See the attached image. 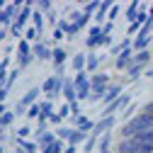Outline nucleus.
<instances>
[{
    "instance_id": "obj_1",
    "label": "nucleus",
    "mask_w": 153,
    "mask_h": 153,
    "mask_svg": "<svg viewBox=\"0 0 153 153\" xmlns=\"http://www.w3.org/2000/svg\"><path fill=\"white\" fill-rule=\"evenodd\" d=\"M143 131H153V117H151V114L139 112L136 117H131L129 122L122 124V129H119V139H134L136 134H143Z\"/></svg>"
},
{
    "instance_id": "obj_2",
    "label": "nucleus",
    "mask_w": 153,
    "mask_h": 153,
    "mask_svg": "<svg viewBox=\"0 0 153 153\" xmlns=\"http://www.w3.org/2000/svg\"><path fill=\"white\" fill-rule=\"evenodd\" d=\"M42 88V95H44V100H56V97H61V92H63V78H56V75H49V78L39 85Z\"/></svg>"
},
{
    "instance_id": "obj_3",
    "label": "nucleus",
    "mask_w": 153,
    "mask_h": 153,
    "mask_svg": "<svg viewBox=\"0 0 153 153\" xmlns=\"http://www.w3.org/2000/svg\"><path fill=\"white\" fill-rule=\"evenodd\" d=\"M73 85H75V92H78V102H88L90 100V73L88 71H80L73 75Z\"/></svg>"
},
{
    "instance_id": "obj_4",
    "label": "nucleus",
    "mask_w": 153,
    "mask_h": 153,
    "mask_svg": "<svg viewBox=\"0 0 153 153\" xmlns=\"http://www.w3.org/2000/svg\"><path fill=\"white\" fill-rule=\"evenodd\" d=\"M109 85H112V78H109L105 71H97V73L90 75V90H92V95H100V97H105V92H107Z\"/></svg>"
},
{
    "instance_id": "obj_5",
    "label": "nucleus",
    "mask_w": 153,
    "mask_h": 153,
    "mask_svg": "<svg viewBox=\"0 0 153 153\" xmlns=\"http://www.w3.org/2000/svg\"><path fill=\"white\" fill-rule=\"evenodd\" d=\"M51 51H53V46H51L49 39L32 44V53H34V59H36V61H51Z\"/></svg>"
},
{
    "instance_id": "obj_6",
    "label": "nucleus",
    "mask_w": 153,
    "mask_h": 153,
    "mask_svg": "<svg viewBox=\"0 0 153 153\" xmlns=\"http://www.w3.org/2000/svg\"><path fill=\"white\" fill-rule=\"evenodd\" d=\"M114 126H117V117H100L95 122V129H92V136H102V134H109Z\"/></svg>"
},
{
    "instance_id": "obj_7",
    "label": "nucleus",
    "mask_w": 153,
    "mask_h": 153,
    "mask_svg": "<svg viewBox=\"0 0 153 153\" xmlns=\"http://www.w3.org/2000/svg\"><path fill=\"white\" fill-rule=\"evenodd\" d=\"M95 122H97V119H90L88 114H78V117H71V124H68V126H73V129H80V131H85V134H92Z\"/></svg>"
},
{
    "instance_id": "obj_8",
    "label": "nucleus",
    "mask_w": 153,
    "mask_h": 153,
    "mask_svg": "<svg viewBox=\"0 0 153 153\" xmlns=\"http://www.w3.org/2000/svg\"><path fill=\"white\" fill-rule=\"evenodd\" d=\"M131 66H134V49H124L117 59H114V68L122 71V73H126Z\"/></svg>"
},
{
    "instance_id": "obj_9",
    "label": "nucleus",
    "mask_w": 153,
    "mask_h": 153,
    "mask_svg": "<svg viewBox=\"0 0 153 153\" xmlns=\"http://www.w3.org/2000/svg\"><path fill=\"white\" fill-rule=\"evenodd\" d=\"M32 15H34V3L29 0V3H25V7L20 10V15H17L15 25H17V27H22V29H27V27L32 25Z\"/></svg>"
},
{
    "instance_id": "obj_10",
    "label": "nucleus",
    "mask_w": 153,
    "mask_h": 153,
    "mask_svg": "<svg viewBox=\"0 0 153 153\" xmlns=\"http://www.w3.org/2000/svg\"><path fill=\"white\" fill-rule=\"evenodd\" d=\"M59 29L66 34V39H75V36H78V34L83 32L78 25H73V22L68 20V17H61V20H59Z\"/></svg>"
},
{
    "instance_id": "obj_11",
    "label": "nucleus",
    "mask_w": 153,
    "mask_h": 153,
    "mask_svg": "<svg viewBox=\"0 0 153 153\" xmlns=\"http://www.w3.org/2000/svg\"><path fill=\"white\" fill-rule=\"evenodd\" d=\"M112 0H100V7H97V12H95V17H92V20H95V25H105L107 22V15H109V10H112Z\"/></svg>"
},
{
    "instance_id": "obj_12",
    "label": "nucleus",
    "mask_w": 153,
    "mask_h": 153,
    "mask_svg": "<svg viewBox=\"0 0 153 153\" xmlns=\"http://www.w3.org/2000/svg\"><path fill=\"white\" fill-rule=\"evenodd\" d=\"M107 59V56H100V53H95V51H88V61H85V71L92 75V73H97L102 61Z\"/></svg>"
},
{
    "instance_id": "obj_13",
    "label": "nucleus",
    "mask_w": 153,
    "mask_h": 153,
    "mask_svg": "<svg viewBox=\"0 0 153 153\" xmlns=\"http://www.w3.org/2000/svg\"><path fill=\"white\" fill-rule=\"evenodd\" d=\"M39 97H42V88H39V85H34V88H29V90L22 95V97H20V102L29 109L32 105H36V102H39Z\"/></svg>"
},
{
    "instance_id": "obj_14",
    "label": "nucleus",
    "mask_w": 153,
    "mask_h": 153,
    "mask_svg": "<svg viewBox=\"0 0 153 153\" xmlns=\"http://www.w3.org/2000/svg\"><path fill=\"white\" fill-rule=\"evenodd\" d=\"M63 102H75L78 100V92H75V85H73V78H63V92H61Z\"/></svg>"
},
{
    "instance_id": "obj_15",
    "label": "nucleus",
    "mask_w": 153,
    "mask_h": 153,
    "mask_svg": "<svg viewBox=\"0 0 153 153\" xmlns=\"http://www.w3.org/2000/svg\"><path fill=\"white\" fill-rule=\"evenodd\" d=\"M122 92H124V85H122V83H112V85L107 88V92H105V97H102V105L107 107L109 102H114V100H117Z\"/></svg>"
},
{
    "instance_id": "obj_16",
    "label": "nucleus",
    "mask_w": 153,
    "mask_h": 153,
    "mask_svg": "<svg viewBox=\"0 0 153 153\" xmlns=\"http://www.w3.org/2000/svg\"><path fill=\"white\" fill-rule=\"evenodd\" d=\"M51 63H53V66H66V63H68V51H66L63 46H53V51H51Z\"/></svg>"
},
{
    "instance_id": "obj_17",
    "label": "nucleus",
    "mask_w": 153,
    "mask_h": 153,
    "mask_svg": "<svg viewBox=\"0 0 153 153\" xmlns=\"http://www.w3.org/2000/svg\"><path fill=\"white\" fill-rule=\"evenodd\" d=\"M151 42H153V36H151V34H136V36H134L131 49H134V51H146V49L151 46Z\"/></svg>"
},
{
    "instance_id": "obj_18",
    "label": "nucleus",
    "mask_w": 153,
    "mask_h": 153,
    "mask_svg": "<svg viewBox=\"0 0 153 153\" xmlns=\"http://www.w3.org/2000/svg\"><path fill=\"white\" fill-rule=\"evenodd\" d=\"M32 139L39 143V148H44V146H49V143H53L56 141V131H42V134H32Z\"/></svg>"
},
{
    "instance_id": "obj_19",
    "label": "nucleus",
    "mask_w": 153,
    "mask_h": 153,
    "mask_svg": "<svg viewBox=\"0 0 153 153\" xmlns=\"http://www.w3.org/2000/svg\"><path fill=\"white\" fill-rule=\"evenodd\" d=\"M68 20H71L73 25H78L80 29H85V27L90 25V20H92V17H88L83 10H75V12H71V15H68Z\"/></svg>"
},
{
    "instance_id": "obj_20",
    "label": "nucleus",
    "mask_w": 153,
    "mask_h": 153,
    "mask_svg": "<svg viewBox=\"0 0 153 153\" xmlns=\"http://www.w3.org/2000/svg\"><path fill=\"white\" fill-rule=\"evenodd\" d=\"M85 61H88V53H85V51L73 53V59H71V68H73L75 73H80V71H85Z\"/></svg>"
},
{
    "instance_id": "obj_21",
    "label": "nucleus",
    "mask_w": 153,
    "mask_h": 153,
    "mask_svg": "<svg viewBox=\"0 0 153 153\" xmlns=\"http://www.w3.org/2000/svg\"><path fill=\"white\" fill-rule=\"evenodd\" d=\"M112 139H114V134H102L100 141H97V153H112Z\"/></svg>"
},
{
    "instance_id": "obj_22",
    "label": "nucleus",
    "mask_w": 153,
    "mask_h": 153,
    "mask_svg": "<svg viewBox=\"0 0 153 153\" xmlns=\"http://www.w3.org/2000/svg\"><path fill=\"white\" fill-rule=\"evenodd\" d=\"M139 10H141V3H139V0H134V3H129V5H126V10H124V20H126V22L131 25L134 20H136Z\"/></svg>"
},
{
    "instance_id": "obj_23",
    "label": "nucleus",
    "mask_w": 153,
    "mask_h": 153,
    "mask_svg": "<svg viewBox=\"0 0 153 153\" xmlns=\"http://www.w3.org/2000/svg\"><path fill=\"white\" fill-rule=\"evenodd\" d=\"M143 73H146V66H139V63H134V66H131V68H129L124 75H126V80H129V83H136V80L141 78V75H143Z\"/></svg>"
},
{
    "instance_id": "obj_24",
    "label": "nucleus",
    "mask_w": 153,
    "mask_h": 153,
    "mask_svg": "<svg viewBox=\"0 0 153 153\" xmlns=\"http://www.w3.org/2000/svg\"><path fill=\"white\" fill-rule=\"evenodd\" d=\"M151 59H153V51H151V49H146V51H134V63H139V66H146V68H148Z\"/></svg>"
},
{
    "instance_id": "obj_25",
    "label": "nucleus",
    "mask_w": 153,
    "mask_h": 153,
    "mask_svg": "<svg viewBox=\"0 0 153 153\" xmlns=\"http://www.w3.org/2000/svg\"><path fill=\"white\" fill-rule=\"evenodd\" d=\"M88 136H90V134H85V131H80V129H73L68 143H71V146H83V143L88 141Z\"/></svg>"
},
{
    "instance_id": "obj_26",
    "label": "nucleus",
    "mask_w": 153,
    "mask_h": 153,
    "mask_svg": "<svg viewBox=\"0 0 153 153\" xmlns=\"http://www.w3.org/2000/svg\"><path fill=\"white\" fill-rule=\"evenodd\" d=\"M63 148H66V141H61V139H56L53 143H49V146L39 148V153H63Z\"/></svg>"
},
{
    "instance_id": "obj_27",
    "label": "nucleus",
    "mask_w": 153,
    "mask_h": 153,
    "mask_svg": "<svg viewBox=\"0 0 153 153\" xmlns=\"http://www.w3.org/2000/svg\"><path fill=\"white\" fill-rule=\"evenodd\" d=\"M34 61H36V59H34V53H32V51H29V53H17V68H22V71L29 68Z\"/></svg>"
},
{
    "instance_id": "obj_28",
    "label": "nucleus",
    "mask_w": 153,
    "mask_h": 153,
    "mask_svg": "<svg viewBox=\"0 0 153 153\" xmlns=\"http://www.w3.org/2000/svg\"><path fill=\"white\" fill-rule=\"evenodd\" d=\"M15 119H17V117H15V112H12V109H7L3 117H0V126H3V129H12Z\"/></svg>"
},
{
    "instance_id": "obj_29",
    "label": "nucleus",
    "mask_w": 153,
    "mask_h": 153,
    "mask_svg": "<svg viewBox=\"0 0 153 153\" xmlns=\"http://www.w3.org/2000/svg\"><path fill=\"white\" fill-rule=\"evenodd\" d=\"M25 39H27L29 44H36V42H42V34H39V32H36V29L29 25V27L25 29Z\"/></svg>"
},
{
    "instance_id": "obj_30",
    "label": "nucleus",
    "mask_w": 153,
    "mask_h": 153,
    "mask_svg": "<svg viewBox=\"0 0 153 153\" xmlns=\"http://www.w3.org/2000/svg\"><path fill=\"white\" fill-rule=\"evenodd\" d=\"M39 105H42V117H44V119H49L51 114L56 112V107H53V102H51V100H42Z\"/></svg>"
},
{
    "instance_id": "obj_31",
    "label": "nucleus",
    "mask_w": 153,
    "mask_h": 153,
    "mask_svg": "<svg viewBox=\"0 0 153 153\" xmlns=\"http://www.w3.org/2000/svg\"><path fill=\"white\" fill-rule=\"evenodd\" d=\"M97 7H100V0H88V3L83 5V12H85L88 17H95V12H97Z\"/></svg>"
},
{
    "instance_id": "obj_32",
    "label": "nucleus",
    "mask_w": 153,
    "mask_h": 153,
    "mask_svg": "<svg viewBox=\"0 0 153 153\" xmlns=\"http://www.w3.org/2000/svg\"><path fill=\"white\" fill-rule=\"evenodd\" d=\"M20 75H22V68H12V71H10V75H7V83H5V88H7V90H12V85H15L17 80H20Z\"/></svg>"
},
{
    "instance_id": "obj_33",
    "label": "nucleus",
    "mask_w": 153,
    "mask_h": 153,
    "mask_svg": "<svg viewBox=\"0 0 153 153\" xmlns=\"http://www.w3.org/2000/svg\"><path fill=\"white\" fill-rule=\"evenodd\" d=\"M97 136H92V134H90V136H88V141L83 143V153H92V151H97Z\"/></svg>"
},
{
    "instance_id": "obj_34",
    "label": "nucleus",
    "mask_w": 153,
    "mask_h": 153,
    "mask_svg": "<svg viewBox=\"0 0 153 153\" xmlns=\"http://www.w3.org/2000/svg\"><path fill=\"white\" fill-rule=\"evenodd\" d=\"M136 114H139V105H136V102H131V105L122 112V119H124V122H129L131 117H136Z\"/></svg>"
},
{
    "instance_id": "obj_35",
    "label": "nucleus",
    "mask_w": 153,
    "mask_h": 153,
    "mask_svg": "<svg viewBox=\"0 0 153 153\" xmlns=\"http://www.w3.org/2000/svg\"><path fill=\"white\" fill-rule=\"evenodd\" d=\"M71 131H73V126H59V129H56V139H61V141H66L68 143V139H71Z\"/></svg>"
},
{
    "instance_id": "obj_36",
    "label": "nucleus",
    "mask_w": 153,
    "mask_h": 153,
    "mask_svg": "<svg viewBox=\"0 0 153 153\" xmlns=\"http://www.w3.org/2000/svg\"><path fill=\"white\" fill-rule=\"evenodd\" d=\"M34 7L39 12H44V15H49L53 10V3H51V0H39V3H34Z\"/></svg>"
},
{
    "instance_id": "obj_37",
    "label": "nucleus",
    "mask_w": 153,
    "mask_h": 153,
    "mask_svg": "<svg viewBox=\"0 0 153 153\" xmlns=\"http://www.w3.org/2000/svg\"><path fill=\"white\" fill-rule=\"evenodd\" d=\"M39 117H42V105L36 102V105H32L27 109V119H39Z\"/></svg>"
},
{
    "instance_id": "obj_38",
    "label": "nucleus",
    "mask_w": 153,
    "mask_h": 153,
    "mask_svg": "<svg viewBox=\"0 0 153 153\" xmlns=\"http://www.w3.org/2000/svg\"><path fill=\"white\" fill-rule=\"evenodd\" d=\"M7 29H10V36H12V39H17V42H20V39H25V29H22V27L12 25V27H7Z\"/></svg>"
},
{
    "instance_id": "obj_39",
    "label": "nucleus",
    "mask_w": 153,
    "mask_h": 153,
    "mask_svg": "<svg viewBox=\"0 0 153 153\" xmlns=\"http://www.w3.org/2000/svg\"><path fill=\"white\" fill-rule=\"evenodd\" d=\"M32 134H34V131H32V129L25 124V126H20V129L15 131V136H17V139H32Z\"/></svg>"
},
{
    "instance_id": "obj_40",
    "label": "nucleus",
    "mask_w": 153,
    "mask_h": 153,
    "mask_svg": "<svg viewBox=\"0 0 153 153\" xmlns=\"http://www.w3.org/2000/svg\"><path fill=\"white\" fill-rule=\"evenodd\" d=\"M119 12H122V5L114 3V5H112V10H109V15H107V22H114V20L119 17Z\"/></svg>"
},
{
    "instance_id": "obj_41",
    "label": "nucleus",
    "mask_w": 153,
    "mask_h": 153,
    "mask_svg": "<svg viewBox=\"0 0 153 153\" xmlns=\"http://www.w3.org/2000/svg\"><path fill=\"white\" fill-rule=\"evenodd\" d=\"M44 17H46V22H49V27H53V29H56V27H59V20H61V17H59V15H56L53 10H51L49 15H44Z\"/></svg>"
},
{
    "instance_id": "obj_42",
    "label": "nucleus",
    "mask_w": 153,
    "mask_h": 153,
    "mask_svg": "<svg viewBox=\"0 0 153 153\" xmlns=\"http://www.w3.org/2000/svg\"><path fill=\"white\" fill-rule=\"evenodd\" d=\"M63 122H66V119L61 117V114H59V112H53V114H51V117H49V124H53L56 129H59V126H63Z\"/></svg>"
},
{
    "instance_id": "obj_43",
    "label": "nucleus",
    "mask_w": 153,
    "mask_h": 153,
    "mask_svg": "<svg viewBox=\"0 0 153 153\" xmlns=\"http://www.w3.org/2000/svg\"><path fill=\"white\" fill-rule=\"evenodd\" d=\"M36 134H42V131H49V119H44V117H39L36 119V129H34Z\"/></svg>"
},
{
    "instance_id": "obj_44",
    "label": "nucleus",
    "mask_w": 153,
    "mask_h": 153,
    "mask_svg": "<svg viewBox=\"0 0 153 153\" xmlns=\"http://www.w3.org/2000/svg\"><path fill=\"white\" fill-rule=\"evenodd\" d=\"M80 105H83V102H78V100L68 105V107H71V117H78V114H83V107H80Z\"/></svg>"
},
{
    "instance_id": "obj_45",
    "label": "nucleus",
    "mask_w": 153,
    "mask_h": 153,
    "mask_svg": "<svg viewBox=\"0 0 153 153\" xmlns=\"http://www.w3.org/2000/svg\"><path fill=\"white\" fill-rule=\"evenodd\" d=\"M100 46V39H95V36H85V49L92 51V49H97Z\"/></svg>"
},
{
    "instance_id": "obj_46",
    "label": "nucleus",
    "mask_w": 153,
    "mask_h": 153,
    "mask_svg": "<svg viewBox=\"0 0 153 153\" xmlns=\"http://www.w3.org/2000/svg\"><path fill=\"white\" fill-rule=\"evenodd\" d=\"M63 39H66V34H63L59 27H56V29L51 32V42H53V44H59V42H63Z\"/></svg>"
},
{
    "instance_id": "obj_47",
    "label": "nucleus",
    "mask_w": 153,
    "mask_h": 153,
    "mask_svg": "<svg viewBox=\"0 0 153 153\" xmlns=\"http://www.w3.org/2000/svg\"><path fill=\"white\" fill-rule=\"evenodd\" d=\"M12 112H15V117H27V107H25L22 102H17V105L12 107Z\"/></svg>"
},
{
    "instance_id": "obj_48",
    "label": "nucleus",
    "mask_w": 153,
    "mask_h": 153,
    "mask_svg": "<svg viewBox=\"0 0 153 153\" xmlns=\"http://www.w3.org/2000/svg\"><path fill=\"white\" fill-rule=\"evenodd\" d=\"M88 36H95V39H100V36H102V27H100V25H92V27L88 29Z\"/></svg>"
},
{
    "instance_id": "obj_49",
    "label": "nucleus",
    "mask_w": 153,
    "mask_h": 153,
    "mask_svg": "<svg viewBox=\"0 0 153 153\" xmlns=\"http://www.w3.org/2000/svg\"><path fill=\"white\" fill-rule=\"evenodd\" d=\"M112 44H114V39H112V34H102V36H100V46H107V49H109Z\"/></svg>"
},
{
    "instance_id": "obj_50",
    "label": "nucleus",
    "mask_w": 153,
    "mask_h": 153,
    "mask_svg": "<svg viewBox=\"0 0 153 153\" xmlns=\"http://www.w3.org/2000/svg\"><path fill=\"white\" fill-rule=\"evenodd\" d=\"M56 112H59L63 119H68V117H71V107H68V102H63V105H61L59 109H56Z\"/></svg>"
},
{
    "instance_id": "obj_51",
    "label": "nucleus",
    "mask_w": 153,
    "mask_h": 153,
    "mask_svg": "<svg viewBox=\"0 0 153 153\" xmlns=\"http://www.w3.org/2000/svg\"><path fill=\"white\" fill-rule=\"evenodd\" d=\"M7 75H10V71H7V68H3V71H0V88H5V83H7Z\"/></svg>"
},
{
    "instance_id": "obj_52",
    "label": "nucleus",
    "mask_w": 153,
    "mask_h": 153,
    "mask_svg": "<svg viewBox=\"0 0 153 153\" xmlns=\"http://www.w3.org/2000/svg\"><path fill=\"white\" fill-rule=\"evenodd\" d=\"M141 112H143V114H151V117H153V100H148V102L141 107Z\"/></svg>"
},
{
    "instance_id": "obj_53",
    "label": "nucleus",
    "mask_w": 153,
    "mask_h": 153,
    "mask_svg": "<svg viewBox=\"0 0 153 153\" xmlns=\"http://www.w3.org/2000/svg\"><path fill=\"white\" fill-rule=\"evenodd\" d=\"M114 32V22H105L102 25V34H112Z\"/></svg>"
},
{
    "instance_id": "obj_54",
    "label": "nucleus",
    "mask_w": 153,
    "mask_h": 153,
    "mask_svg": "<svg viewBox=\"0 0 153 153\" xmlns=\"http://www.w3.org/2000/svg\"><path fill=\"white\" fill-rule=\"evenodd\" d=\"M7 36H10V29H7V27H0V44H3Z\"/></svg>"
},
{
    "instance_id": "obj_55",
    "label": "nucleus",
    "mask_w": 153,
    "mask_h": 153,
    "mask_svg": "<svg viewBox=\"0 0 153 153\" xmlns=\"http://www.w3.org/2000/svg\"><path fill=\"white\" fill-rule=\"evenodd\" d=\"M7 95H10V90H7V88H0V105H5Z\"/></svg>"
},
{
    "instance_id": "obj_56",
    "label": "nucleus",
    "mask_w": 153,
    "mask_h": 153,
    "mask_svg": "<svg viewBox=\"0 0 153 153\" xmlns=\"http://www.w3.org/2000/svg\"><path fill=\"white\" fill-rule=\"evenodd\" d=\"M7 131H10V129H3V126H0V143L7 141Z\"/></svg>"
},
{
    "instance_id": "obj_57",
    "label": "nucleus",
    "mask_w": 153,
    "mask_h": 153,
    "mask_svg": "<svg viewBox=\"0 0 153 153\" xmlns=\"http://www.w3.org/2000/svg\"><path fill=\"white\" fill-rule=\"evenodd\" d=\"M63 153H78V146H71V143H66V148H63Z\"/></svg>"
},
{
    "instance_id": "obj_58",
    "label": "nucleus",
    "mask_w": 153,
    "mask_h": 153,
    "mask_svg": "<svg viewBox=\"0 0 153 153\" xmlns=\"http://www.w3.org/2000/svg\"><path fill=\"white\" fill-rule=\"evenodd\" d=\"M143 75H146V78H151V80H153V68H146V73H143Z\"/></svg>"
},
{
    "instance_id": "obj_59",
    "label": "nucleus",
    "mask_w": 153,
    "mask_h": 153,
    "mask_svg": "<svg viewBox=\"0 0 153 153\" xmlns=\"http://www.w3.org/2000/svg\"><path fill=\"white\" fill-rule=\"evenodd\" d=\"M148 17L153 20V3H148Z\"/></svg>"
},
{
    "instance_id": "obj_60",
    "label": "nucleus",
    "mask_w": 153,
    "mask_h": 153,
    "mask_svg": "<svg viewBox=\"0 0 153 153\" xmlns=\"http://www.w3.org/2000/svg\"><path fill=\"white\" fill-rule=\"evenodd\" d=\"M5 112H7V105H0V117H3Z\"/></svg>"
},
{
    "instance_id": "obj_61",
    "label": "nucleus",
    "mask_w": 153,
    "mask_h": 153,
    "mask_svg": "<svg viewBox=\"0 0 153 153\" xmlns=\"http://www.w3.org/2000/svg\"><path fill=\"white\" fill-rule=\"evenodd\" d=\"M10 153H25V151H22V148H17V146H15V148H12Z\"/></svg>"
},
{
    "instance_id": "obj_62",
    "label": "nucleus",
    "mask_w": 153,
    "mask_h": 153,
    "mask_svg": "<svg viewBox=\"0 0 153 153\" xmlns=\"http://www.w3.org/2000/svg\"><path fill=\"white\" fill-rule=\"evenodd\" d=\"M0 153H5V143H0Z\"/></svg>"
},
{
    "instance_id": "obj_63",
    "label": "nucleus",
    "mask_w": 153,
    "mask_h": 153,
    "mask_svg": "<svg viewBox=\"0 0 153 153\" xmlns=\"http://www.w3.org/2000/svg\"><path fill=\"white\" fill-rule=\"evenodd\" d=\"M0 71H3V59H0Z\"/></svg>"
},
{
    "instance_id": "obj_64",
    "label": "nucleus",
    "mask_w": 153,
    "mask_h": 153,
    "mask_svg": "<svg viewBox=\"0 0 153 153\" xmlns=\"http://www.w3.org/2000/svg\"><path fill=\"white\" fill-rule=\"evenodd\" d=\"M151 36H153V32H151Z\"/></svg>"
}]
</instances>
